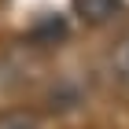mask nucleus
Masks as SVG:
<instances>
[{"instance_id":"nucleus-1","label":"nucleus","mask_w":129,"mask_h":129,"mask_svg":"<svg viewBox=\"0 0 129 129\" xmlns=\"http://www.w3.org/2000/svg\"><path fill=\"white\" fill-rule=\"evenodd\" d=\"M118 8H122V0H74V15L85 26H107L118 15Z\"/></svg>"},{"instance_id":"nucleus-2","label":"nucleus","mask_w":129,"mask_h":129,"mask_svg":"<svg viewBox=\"0 0 129 129\" xmlns=\"http://www.w3.org/2000/svg\"><path fill=\"white\" fill-rule=\"evenodd\" d=\"M107 67H111V74H114V81H118L122 89L129 92V33L111 48V55H107Z\"/></svg>"},{"instance_id":"nucleus-3","label":"nucleus","mask_w":129,"mask_h":129,"mask_svg":"<svg viewBox=\"0 0 129 129\" xmlns=\"http://www.w3.org/2000/svg\"><path fill=\"white\" fill-rule=\"evenodd\" d=\"M0 129H41V118L33 111L15 107V111H4V114H0Z\"/></svg>"}]
</instances>
